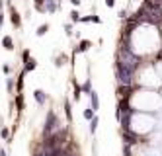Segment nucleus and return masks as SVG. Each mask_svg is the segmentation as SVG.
Segmentation results:
<instances>
[{
    "label": "nucleus",
    "mask_w": 162,
    "mask_h": 156,
    "mask_svg": "<svg viewBox=\"0 0 162 156\" xmlns=\"http://www.w3.org/2000/svg\"><path fill=\"white\" fill-rule=\"evenodd\" d=\"M0 14H2V12H0Z\"/></svg>",
    "instance_id": "29"
},
{
    "label": "nucleus",
    "mask_w": 162,
    "mask_h": 156,
    "mask_svg": "<svg viewBox=\"0 0 162 156\" xmlns=\"http://www.w3.org/2000/svg\"><path fill=\"white\" fill-rule=\"evenodd\" d=\"M21 57H24V61H27V59H29V51H24V55H21Z\"/></svg>",
    "instance_id": "26"
},
{
    "label": "nucleus",
    "mask_w": 162,
    "mask_h": 156,
    "mask_svg": "<svg viewBox=\"0 0 162 156\" xmlns=\"http://www.w3.org/2000/svg\"><path fill=\"white\" fill-rule=\"evenodd\" d=\"M61 131V127H59V119L57 115L53 113V111H49L47 115V121H45V127H43V137H51V135H57V133Z\"/></svg>",
    "instance_id": "2"
},
{
    "label": "nucleus",
    "mask_w": 162,
    "mask_h": 156,
    "mask_svg": "<svg viewBox=\"0 0 162 156\" xmlns=\"http://www.w3.org/2000/svg\"><path fill=\"white\" fill-rule=\"evenodd\" d=\"M2 47H4V49H8V51L14 49V41H12V37H4V39H2Z\"/></svg>",
    "instance_id": "9"
},
{
    "label": "nucleus",
    "mask_w": 162,
    "mask_h": 156,
    "mask_svg": "<svg viewBox=\"0 0 162 156\" xmlns=\"http://www.w3.org/2000/svg\"><path fill=\"white\" fill-rule=\"evenodd\" d=\"M33 98H35V102H37L39 106H43V103L47 102V96H45V92H43V90H35L33 92Z\"/></svg>",
    "instance_id": "4"
},
{
    "label": "nucleus",
    "mask_w": 162,
    "mask_h": 156,
    "mask_svg": "<svg viewBox=\"0 0 162 156\" xmlns=\"http://www.w3.org/2000/svg\"><path fill=\"white\" fill-rule=\"evenodd\" d=\"M45 2L47 0H35V8L37 10H45Z\"/></svg>",
    "instance_id": "16"
},
{
    "label": "nucleus",
    "mask_w": 162,
    "mask_h": 156,
    "mask_svg": "<svg viewBox=\"0 0 162 156\" xmlns=\"http://www.w3.org/2000/svg\"><path fill=\"white\" fill-rule=\"evenodd\" d=\"M90 21H94V24H100V18H98V16H90Z\"/></svg>",
    "instance_id": "23"
},
{
    "label": "nucleus",
    "mask_w": 162,
    "mask_h": 156,
    "mask_svg": "<svg viewBox=\"0 0 162 156\" xmlns=\"http://www.w3.org/2000/svg\"><path fill=\"white\" fill-rule=\"evenodd\" d=\"M70 2L74 4V6H78V4H80V0H70Z\"/></svg>",
    "instance_id": "27"
},
{
    "label": "nucleus",
    "mask_w": 162,
    "mask_h": 156,
    "mask_svg": "<svg viewBox=\"0 0 162 156\" xmlns=\"http://www.w3.org/2000/svg\"><path fill=\"white\" fill-rule=\"evenodd\" d=\"M123 139H125V143H127V144L139 143V137L135 135V133H131V129H125V131H123Z\"/></svg>",
    "instance_id": "3"
},
{
    "label": "nucleus",
    "mask_w": 162,
    "mask_h": 156,
    "mask_svg": "<svg viewBox=\"0 0 162 156\" xmlns=\"http://www.w3.org/2000/svg\"><path fill=\"white\" fill-rule=\"evenodd\" d=\"M2 70H4L6 74H10V70H12V69H10V66H8V64H4V66H2Z\"/></svg>",
    "instance_id": "25"
},
{
    "label": "nucleus",
    "mask_w": 162,
    "mask_h": 156,
    "mask_svg": "<svg viewBox=\"0 0 162 156\" xmlns=\"http://www.w3.org/2000/svg\"><path fill=\"white\" fill-rule=\"evenodd\" d=\"M82 115H84L86 121H92V119H94V109H92V107H86V109L82 111Z\"/></svg>",
    "instance_id": "10"
},
{
    "label": "nucleus",
    "mask_w": 162,
    "mask_h": 156,
    "mask_svg": "<svg viewBox=\"0 0 162 156\" xmlns=\"http://www.w3.org/2000/svg\"><path fill=\"white\" fill-rule=\"evenodd\" d=\"M133 74L135 70L129 69L127 64H123L121 61L115 63V76H117V84L121 86H133Z\"/></svg>",
    "instance_id": "1"
},
{
    "label": "nucleus",
    "mask_w": 162,
    "mask_h": 156,
    "mask_svg": "<svg viewBox=\"0 0 162 156\" xmlns=\"http://www.w3.org/2000/svg\"><path fill=\"white\" fill-rule=\"evenodd\" d=\"M0 137H2V139H8V137H10V131L6 129V127H2V129H0Z\"/></svg>",
    "instance_id": "20"
},
{
    "label": "nucleus",
    "mask_w": 162,
    "mask_h": 156,
    "mask_svg": "<svg viewBox=\"0 0 162 156\" xmlns=\"http://www.w3.org/2000/svg\"><path fill=\"white\" fill-rule=\"evenodd\" d=\"M70 20H72V21H80V14H78L76 10H72V12H70Z\"/></svg>",
    "instance_id": "19"
},
{
    "label": "nucleus",
    "mask_w": 162,
    "mask_h": 156,
    "mask_svg": "<svg viewBox=\"0 0 162 156\" xmlns=\"http://www.w3.org/2000/svg\"><path fill=\"white\" fill-rule=\"evenodd\" d=\"M92 47V43L88 41V39H84V41H80V45H78V53H84V51H88Z\"/></svg>",
    "instance_id": "6"
},
{
    "label": "nucleus",
    "mask_w": 162,
    "mask_h": 156,
    "mask_svg": "<svg viewBox=\"0 0 162 156\" xmlns=\"http://www.w3.org/2000/svg\"><path fill=\"white\" fill-rule=\"evenodd\" d=\"M82 92L86 94V96H90L94 90H92V82H90V80H86V82H84V86H82Z\"/></svg>",
    "instance_id": "13"
},
{
    "label": "nucleus",
    "mask_w": 162,
    "mask_h": 156,
    "mask_svg": "<svg viewBox=\"0 0 162 156\" xmlns=\"http://www.w3.org/2000/svg\"><path fill=\"white\" fill-rule=\"evenodd\" d=\"M6 90H8V94L14 90V78H8V80H6Z\"/></svg>",
    "instance_id": "17"
},
{
    "label": "nucleus",
    "mask_w": 162,
    "mask_h": 156,
    "mask_svg": "<svg viewBox=\"0 0 162 156\" xmlns=\"http://www.w3.org/2000/svg\"><path fill=\"white\" fill-rule=\"evenodd\" d=\"M16 106H18V111L24 109V98H21V94H18V98H16Z\"/></svg>",
    "instance_id": "14"
},
{
    "label": "nucleus",
    "mask_w": 162,
    "mask_h": 156,
    "mask_svg": "<svg viewBox=\"0 0 162 156\" xmlns=\"http://www.w3.org/2000/svg\"><path fill=\"white\" fill-rule=\"evenodd\" d=\"M35 66H37V63H35L33 59H27V61H26V66H24V70H26V72H29V70H33Z\"/></svg>",
    "instance_id": "12"
},
{
    "label": "nucleus",
    "mask_w": 162,
    "mask_h": 156,
    "mask_svg": "<svg viewBox=\"0 0 162 156\" xmlns=\"http://www.w3.org/2000/svg\"><path fill=\"white\" fill-rule=\"evenodd\" d=\"M12 24L16 26V27H20V26H21V21H20V14H18L16 10H14V8H12Z\"/></svg>",
    "instance_id": "11"
},
{
    "label": "nucleus",
    "mask_w": 162,
    "mask_h": 156,
    "mask_svg": "<svg viewBox=\"0 0 162 156\" xmlns=\"http://www.w3.org/2000/svg\"><path fill=\"white\" fill-rule=\"evenodd\" d=\"M47 29H49V26H47V24L39 26V27H37V35H45V33H47Z\"/></svg>",
    "instance_id": "15"
},
{
    "label": "nucleus",
    "mask_w": 162,
    "mask_h": 156,
    "mask_svg": "<svg viewBox=\"0 0 162 156\" xmlns=\"http://www.w3.org/2000/svg\"><path fill=\"white\" fill-rule=\"evenodd\" d=\"M0 156H6V150H2V148H0Z\"/></svg>",
    "instance_id": "28"
},
{
    "label": "nucleus",
    "mask_w": 162,
    "mask_h": 156,
    "mask_svg": "<svg viewBox=\"0 0 162 156\" xmlns=\"http://www.w3.org/2000/svg\"><path fill=\"white\" fill-rule=\"evenodd\" d=\"M90 100H92V109L96 111V109L100 107V98H98V92H92V94H90Z\"/></svg>",
    "instance_id": "5"
},
{
    "label": "nucleus",
    "mask_w": 162,
    "mask_h": 156,
    "mask_svg": "<svg viewBox=\"0 0 162 156\" xmlns=\"http://www.w3.org/2000/svg\"><path fill=\"white\" fill-rule=\"evenodd\" d=\"M63 156H78L76 152H70L69 148H64V152H63Z\"/></svg>",
    "instance_id": "22"
},
{
    "label": "nucleus",
    "mask_w": 162,
    "mask_h": 156,
    "mask_svg": "<svg viewBox=\"0 0 162 156\" xmlns=\"http://www.w3.org/2000/svg\"><path fill=\"white\" fill-rule=\"evenodd\" d=\"M57 8H59V6H57L55 0H47V2H45V12H55Z\"/></svg>",
    "instance_id": "8"
},
{
    "label": "nucleus",
    "mask_w": 162,
    "mask_h": 156,
    "mask_svg": "<svg viewBox=\"0 0 162 156\" xmlns=\"http://www.w3.org/2000/svg\"><path fill=\"white\" fill-rule=\"evenodd\" d=\"M64 111H67V117L69 119H72V111H70V103L67 102V106H64Z\"/></svg>",
    "instance_id": "21"
},
{
    "label": "nucleus",
    "mask_w": 162,
    "mask_h": 156,
    "mask_svg": "<svg viewBox=\"0 0 162 156\" xmlns=\"http://www.w3.org/2000/svg\"><path fill=\"white\" fill-rule=\"evenodd\" d=\"M96 129H98V117H94V119L90 121V131L96 133Z\"/></svg>",
    "instance_id": "18"
},
{
    "label": "nucleus",
    "mask_w": 162,
    "mask_h": 156,
    "mask_svg": "<svg viewBox=\"0 0 162 156\" xmlns=\"http://www.w3.org/2000/svg\"><path fill=\"white\" fill-rule=\"evenodd\" d=\"M106 4L109 6V8H113V6H115V0H106Z\"/></svg>",
    "instance_id": "24"
},
{
    "label": "nucleus",
    "mask_w": 162,
    "mask_h": 156,
    "mask_svg": "<svg viewBox=\"0 0 162 156\" xmlns=\"http://www.w3.org/2000/svg\"><path fill=\"white\" fill-rule=\"evenodd\" d=\"M117 92H119V94L123 96V98H129V96H131V94H129V92H131V86H121V84H119Z\"/></svg>",
    "instance_id": "7"
}]
</instances>
